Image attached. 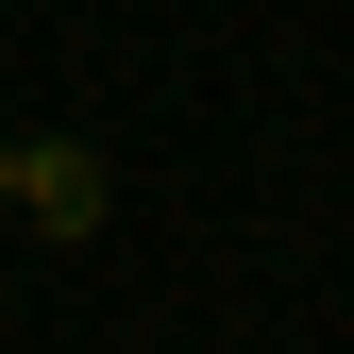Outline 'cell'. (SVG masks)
I'll return each instance as SVG.
<instances>
[{
	"label": "cell",
	"mask_w": 354,
	"mask_h": 354,
	"mask_svg": "<svg viewBox=\"0 0 354 354\" xmlns=\"http://www.w3.org/2000/svg\"><path fill=\"white\" fill-rule=\"evenodd\" d=\"M17 186H34V136H0V219H17Z\"/></svg>",
	"instance_id": "cell-2"
},
{
	"label": "cell",
	"mask_w": 354,
	"mask_h": 354,
	"mask_svg": "<svg viewBox=\"0 0 354 354\" xmlns=\"http://www.w3.org/2000/svg\"><path fill=\"white\" fill-rule=\"evenodd\" d=\"M102 203H118L102 136H34V186H17V219H34V236H102Z\"/></svg>",
	"instance_id": "cell-1"
}]
</instances>
